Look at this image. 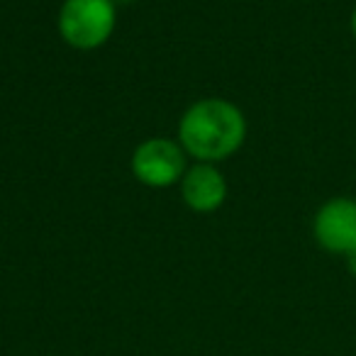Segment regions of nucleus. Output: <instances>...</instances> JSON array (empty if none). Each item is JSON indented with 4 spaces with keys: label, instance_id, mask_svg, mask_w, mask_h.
Masks as SVG:
<instances>
[{
    "label": "nucleus",
    "instance_id": "1",
    "mask_svg": "<svg viewBox=\"0 0 356 356\" xmlns=\"http://www.w3.org/2000/svg\"><path fill=\"white\" fill-rule=\"evenodd\" d=\"M247 139V118L225 98L193 103L178 122V144L198 163H220L234 156Z\"/></svg>",
    "mask_w": 356,
    "mask_h": 356
},
{
    "label": "nucleus",
    "instance_id": "2",
    "mask_svg": "<svg viewBox=\"0 0 356 356\" xmlns=\"http://www.w3.org/2000/svg\"><path fill=\"white\" fill-rule=\"evenodd\" d=\"M118 25L115 0H64L56 15L61 40L79 51H93L113 37Z\"/></svg>",
    "mask_w": 356,
    "mask_h": 356
},
{
    "label": "nucleus",
    "instance_id": "3",
    "mask_svg": "<svg viewBox=\"0 0 356 356\" xmlns=\"http://www.w3.org/2000/svg\"><path fill=\"white\" fill-rule=\"evenodd\" d=\"M132 173L147 188H168L181 184L186 173V152L178 142L168 137L144 139L132 154Z\"/></svg>",
    "mask_w": 356,
    "mask_h": 356
},
{
    "label": "nucleus",
    "instance_id": "4",
    "mask_svg": "<svg viewBox=\"0 0 356 356\" xmlns=\"http://www.w3.org/2000/svg\"><path fill=\"white\" fill-rule=\"evenodd\" d=\"M315 242L325 252L346 257L356 249V200L332 198L320 205L312 220Z\"/></svg>",
    "mask_w": 356,
    "mask_h": 356
},
{
    "label": "nucleus",
    "instance_id": "5",
    "mask_svg": "<svg viewBox=\"0 0 356 356\" xmlns=\"http://www.w3.org/2000/svg\"><path fill=\"white\" fill-rule=\"evenodd\" d=\"M181 198L198 215L218 213L227 200V178L215 163H195L181 178Z\"/></svg>",
    "mask_w": 356,
    "mask_h": 356
},
{
    "label": "nucleus",
    "instance_id": "6",
    "mask_svg": "<svg viewBox=\"0 0 356 356\" xmlns=\"http://www.w3.org/2000/svg\"><path fill=\"white\" fill-rule=\"evenodd\" d=\"M344 259H346V268H349V273L356 278V249H354L351 254H346Z\"/></svg>",
    "mask_w": 356,
    "mask_h": 356
},
{
    "label": "nucleus",
    "instance_id": "7",
    "mask_svg": "<svg viewBox=\"0 0 356 356\" xmlns=\"http://www.w3.org/2000/svg\"><path fill=\"white\" fill-rule=\"evenodd\" d=\"M349 25H351V35H354V40H356V8L351 10V20H349Z\"/></svg>",
    "mask_w": 356,
    "mask_h": 356
},
{
    "label": "nucleus",
    "instance_id": "8",
    "mask_svg": "<svg viewBox=\"0 0 356 356\" xmlns=\"http://www.w3.org/2000/svg\"><path fill=\"white\" fill-rule=\"evenodd\" d=\"M129 3H134V0H115V6H129Z\"/></svg>",
    "mask_w": 356,
    "mask_h": 356
}]
</instances>
